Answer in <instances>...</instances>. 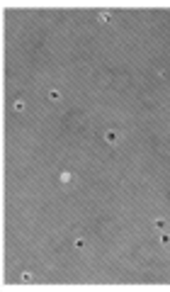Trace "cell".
Here are the masks:
<instances>
[{
	"label": "cell",
	"mask_w": 170,
	"mask_h": 292,
	"mask_svg": "<svg viewBox=\"0 0 170 292\" xmlns=\"http://www.w3.org/2000/svg\"><path fill=\"white\" fill-rule=\"evenodd\" d=\"M58 180H61V183H71V180H73V175H71V173H61V178H58Z\"/></svg>",
	"instance_id": "2"
},
{
	"label": "cell",
	"mask_w": 170,
	"mask_h": 292,
	"mask_svg": "<svg viewBox=\"0 0 170 292\" xmlns=\"http://www.w3.org/2000/svg\"><path fill=\"white\" fill-rule=\"evenodd\" d=\"M110 20H112L110 12H102V15H100V22H110Z\"/></svg>",
	"instance_id": "5"
},
{
	"label": "cell",
	"mask_w": 170,
	"mask_h": 292,
	"mask_svg": "<svg viewBox=\"0 0 170 292\" xmlns=\"http://www.w3.org/2000/svg\"><path fill=\"white\" fill-rule=\"evenodd\" d=\"M12 107H15L17 112H22V110H24V102H22V100H15V105H12Z\"/></svg>",
	"instance_id": "3"
},
{
	"label": "cell",
	"mask_w": 170,
	"mask_h": 292,
	"mask_svg": "<svg viewBox=\"0 0 170 292\" xmlns=\"http://www.w3.org/2000/svg\"><path fill=\"white\" fill-rule=\"evenodd\" d=\"M105 139L110 141V144H117V134H114V132H107V134H105Z\"/></svg>",
	"instance_id": "1"
},
{
	"label": "cell",
	"mask_w": 170,
	"mask_h": 292,
	"mask_svg": "<svg viewBox=\"0 0 170 292\" xmlns=\"http://www.w3.org/2000/svg\"><path fill=\"white\" fill-rule=\"evenodd\" d=\"M58 98H61L58 90H49V100H58Z\"/></svg>",
	"instance_id": "4"
}]
</instances>
